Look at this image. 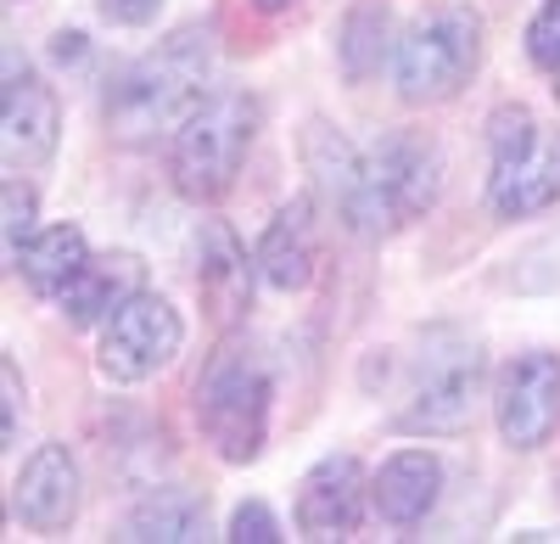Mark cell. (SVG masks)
<instances>
[{
	"label": "cell",
	"mask_w": 560,
	"mask_h": 544,
	"mask_svg": "<svg viewBox=\"0 0 560 544\" xmlns=\"http://www.w3.org/2000/svg\"><path fill=\"white\" fill-rule=\"evenodd\" d=\"M493 421H499V438L510 449H544L555 432H560V359L555 354H516L510 366L499 371V387H493Z\"/></svg>",
	"instance_id": "obj_9"
},
{
	"label": "cell",
	"mask_w": 560,
	"mask_h": 544,
	"mask_svg": "<svg viewBox=\"0 0 560 544\" xmlns=\"http://www.w3.org/2000/svg\"><path fill=\"white\" fill-rule=\"evenodd\" d=\"M34 236H39L34 231V192L18 186V180H7V264H18Z\"/></svg>",
	"instance_id": "obj_22"
},
{
	"label": "cell",
	"mask_w": 560,
	"mask_h": 544,
	"mask_svg": "<svg viewBox=\"0 0 560 544\" xmlns=\"http://www.w3.org/2000/svg\"><path fill=\"white\" fill-rule=\"evenodd\" d=\"M197 276H202V292L219 303V314L242 309V298H247V253L224 224H208L202 231V269Z\"/></svg>",
	"instance_id": "obj_20"
},
{
	"label": "cell",
	"mask_w": 560,
	"mask_h": 544,
	"mask_svg": "<svg viewBox=\"0 0 560 544\" xmlns=\"http://www.w3.org/2000/svg\"><path fill=\"white\" fill-rule=\"evenodd\" d=\"M303 163L314 174V192L331 202L342 219H353L359 208V180H364V152L348 141L342 129H331L325 118H314L303 129Z\"/></svg>",
	"instance_id": "obj_16"
},
{
	"label": "cell",
	"mask_w": 560,
	"mask_h": 544,
	"mask_svg": "<svg viewBox=\"0 0 560 544\" xmlns=\"http://www.w3.org/2000/svg\"><path fill=\"white\" fill-rule=\"evenodd\" d=\"M387 34H393V12L382 7V0H364V7L348 12L342 39H337V57H342V73H348L353 84H364V79L382 73V62H387V51H393Z\"/></svg>",
	"instance_id": "obj_19"
},
{
	"label": "cell",
	"mask_w": 560,
	"mask_h": 544,
	"mask_svg": "<svg viewBox=\"0 0 560 544\" xmlns=\"http://www.w3.org/2000/svg\"><path fill=\"white\" fill-rule=\"evenodd\" d=\"M555 102H560V68H555Z\"/></svg>",
	"instance_id": "obj_28"
},
{
	"label": "cell",
	"mask_w": 560,
	"mask_h": 544,
	"mask_svg": "<svg viewBox=\"0 0 560 544\" xmlns=\"http://www.w3.org/2000/svg\"><path fill=\"white\" fill-rule=\"evenodd\" d=\"M140 281H147V264H140L135 253H96V258H84V269L62 292L68 326H79V332L84 326H107L129 298H140Z\"/></svg>",
	"instance_id": "obj_13"
},
{
	"label": "cell",
	"mask_w": 560,
	"mask_h": 544,
	"mask_svg": "<svg viewBox=\"0 0 560 544\" xmlns=\"http://www.w3.org/2000/svg\"><path fill=\"white\" fill-rule=\"evenodd\" d=\"M370 483L353 455H325L298 483V533L303 539H348L364 522Z\"/></svg>",
	"instance_id": "obj_11"
},
{
	"label": "cell",
	"mask_w": 560,
	"mask_h": 544,
	"mask_svg": "<svg viewBox=\"0 0 560 544\" xmlns=\"http://www.w3.org/2000/svg\"><path fill=\"white\" fill-rule=\"evenodd\" d=\"M443 186V158L427 135L387 129L382 141L364 147V180H359V208L348 219V231L359 236H387L398 224L420 219L438 202Z\"/></svg>",
	"instance_id": "obj_6"
},
{
	"label": "cell",
	"mask_w": 560,
	"mask_h": 544,
	"mask_svg": "<svg viewBox=\"0 0 560 544\" xmlns=\"http://www.w3.org/2000/svg\"><path fill=\"white\" fill-rule=\"evenodd\" d=\"M224 539H236V544H275L280 539V522H275V511L264 500H247V506H236Z\"/></svg>",
	"instance_id": "obj_23"
},
{
	"label": "cell",
	"mask_w": 560,
	"mask_h": 544,
	"mask_svg": "<svg viewBox=\"0 0 560 544\" xmlns=\"http://www.w3.org/2000/svg\"><path fill=\"white\" fill-rule=\"evenodd\" d=\"M314 258H319V231H314V202H287L258 242V276L275 292H303L314 281Z\"/></svg>",
	"instance_id": "obj_15"
},
{
	"label": "cell",
	"mask_w": 560,
	"mask_h": 544,
	"mask_svg": "<svg viewBox=\"0 0 560 544\" xmlns=\"http://www.w3.org/2000/svg\"><path fill=\"white\" fill-rule=\"evenodd\" d=\"M62 141V107L23 57L18 45H7V90H0V152H7V169H39L51 163Z\"/></svg>",
	"instance_id": "obj_10"
},
{
	"label": "cell",
	"mask_w": 560,
	"mask_h": 544,
	"mask_svg": "<svg viewBox=\"0 0 560 544\" xmlns=\"http://www.w3.org/2000/svg\"><path fill=\"white\" fill-rule=\"evenodd\" d=\"M179 348H185L179 309H174L168 298L140 292V298H129L113 321L102 326L96 371H102V382H113V387H135V382L158 377Z\"/></svg>",
	"instance_id": "obj_8"
},
{
	"label": "cell",
	"mask_w": 560,
	"mask_h": 544,
	"mask_svg": "<svg viewBox=\"0 0 560 544\" xmlns=\"http://www.w3.org/2000/svg\"><path fill=\"white\" fill-rule=\"evenodd\" d=\"M213 73V34L202 23L174 28L147 57H135L107 90V129L124 147H147L158 135H174L208 96L202 84Z\"/></svg>",
	"instance_id": "obj_1"
},
{
	"label": "cell",
	"mask_w": 560,
	"mask_h": 544,
	"mask_svg": "<svg viewBox=\"0 0 560 544\" xmlns=\"http://www.w3.org/2000/svg\"><path fill=\"white\" fill-rule=\"evenodd\" d=\"M438 494H443V461L432 449H398L376 472V483H370V500H376L382 522L393 528H420L432 517Z\"/></svg>",
	"instance_id": "obj_14"
},
{
	"label": "cell",
	"mask_w": 560,
	"mask_h": 544,
	"mask_svg": "<svg viewBox=\"0 0 560 544\" xmlns=\"http://www.w3.org/2000/svg\"><path fill=\"white\" fill-rule=\"evenodd\" d=\"M482 62V12L465 0H443V7L420 12L404 39L393 45V84L409 107H432L459 96V84Z\"/></svg>",
	"instance_id": "obj_5"
},
{
	"label": "cell",
	"mask_w": 560,
	"mask_h": 544,
	"mask_svg": "<svg viewBox=\"0 0 560 544\" xmlns=\"http://www.w3.org/2000/svg\"><path fill=\"white\" fill-rule=\"evenodd\" d=\"M129 544H197L208 539V500L191 488H158L124 517Z\"/></svg>",
	"instance_id": "obj_17"
},
{
	"label": "cell",
	"mask_w": 560,
	"mask_h": 544,
	"mask_svg": "<svg viewBox=\"0 0 560 544\" xmlns=\"http://www.w3.org/2000/svg\"><path fill=\"white\" fill-rule=\"evenodd\" d=\"M482 371H488V359H482V343L471 332L432 326L409 359V387H404L398 427L427 432V438L465 432L477 416V398H482Z\"/></svg>",
	"instance_id": "obj_2"
},
{
	"label": "cell",
	"mask_w": 560,
	"mask_h": 544,
	"mask_svg": "<svg viewBox=\"0 0 560 544\" xmlns=\"http://www.w3.org/2000/svg\"><path fill=\"white\" fill-rule=\"evenodd\" d=\"M12 517L34 533H62L79 517V466L62 443H39L12 483Z\"/></svg>",
	"instance_id": "obj_12"
},
{
	"label": "cell",
	"mask_w": 560,
	"mask_h": 544,
	"mask_svg": "<svg viewBox=\"0 0 560 544\" xmlns=\"http://www.w3.org/2000/svg\"><path fill=\"white\" fill-rule=\"evenodd\" d=\"M0 387H7V427H0V443H18V416H23V387H18V366L0 359Z\"/></svg>",
	"instance_id": "obj_25"
},
{
	"label": "cell",
	"mask_w": 560,
	"mask_h": 544,
	"mask_svg": "<svg viewBox=\"0 0 560 544\" xmlns=\"http://www.w3.org/2000/svg\"><path fill=\"white\" fill-rule=\"evenodd\" d=\"M269 404H275L269 359L253 343H224L197 382V421L219 461L230 466L258 461L264 432H269Z\"/></svg>",
	"instance_id": "obj_3"
},
{
	"label": "cell",
	"mask_w": 560,
	"mask_h": 544,
	"mask_svg": "<svg viewBox=\"0 0 560 544\" xmlns=\"http://www.w3.org/2000/svg\"><path fill=\"white\" fill-rule=\"evenodd\" d=\"M488 202L499 219H527L560 202V129L538 124L527 107H499L488 124Z\"/></svg>",
	"instance_id": "obj_7"
},
{
	"label": "cell",
	"mask_w": 560,
	"mask_h": 544,
	"mask_svg": "<svg viewBox=\"0 0 560 544\" xmlns=\"http://www.w3.org/2000/svg\"><path fill=\"white\" fill-rule=\"evenodd\" d=\"M84 258H90V247H84V231H79V224H51V231H39V236L23 247V258H18L12 269L28 281V292L62 298L68 281L84 269Z\"/></svg>",
	"instance_id": "obj_18"
},
{
	"label": "cell",
	"mask_w": 560,
	"mask_h": 544,
	"mask_svg": "<svg viewBox=\"0 0 560 544\" xmlns=\"http://www.w3.org/2000/svg\"><path fill=\"white\" fill-rule=\"evenodd\" d=\"M163 0H102V18L118 23V28H147L158 18Z\"/></svg>",
	"instance_id": "obj_24"
},
{
	"label": "cell",
	"mask_w": 560,
	"mask_h": 544,
	"mask_svg": "<svg viewBox=\"0 0 560 544\" xmlns=\"http://www.w3.org/2000/svg\"><path fill=\"white\" fill-rule=\"evenodd\" d=\"M527 57L544 73L560 68V0H544V7L533 12V23H527Z\"/></svg>",
	"instance_id": "obj_21"
},
{
	"label": "cell",
	"mask_w": 560,
	"mask_h": 544,
	"mask_svg": "<svg viewBox=\"0 0 560 544\" xmlns=\"http://www.w3.org/2000/svg\"><path fill=\"white\" fill-rule=\"evenodd\" d=\"M84 57V34H57V62H79Z\"/></svg>",
	"instance_id": "obj_26"
},
{
	"label": "cell",
	"mask_w": 560,
	"mask_h": 544,
	"mask_svg": "<svg viewBox=\"0 0 560 544\" xmlns=\"http://www.w3.org/2000/svg\"><path fill=\"white\" fill-rule=\"evenodd\" d=\"M258 135V102L247 90H213V96L174 129L168 174L185 202H219L253 152Z\"/></svg>",
	"instance_id": "obj_4"
},
{
	"label": "cell",
	"mask_w": 560,
	"mask_h": 544,
	"mask_svg": "<svg viewBox=\"0 0 560 544\" xmlns=\"http://www.w3.org/2000/svg\"><path fill=\"white\" fill-rule=\"evenodd\" d=\"M253 7H258V12H287L292 0H253Z\"/></svg>",
	"instance_id": "obj_27"
}]
</instances>
